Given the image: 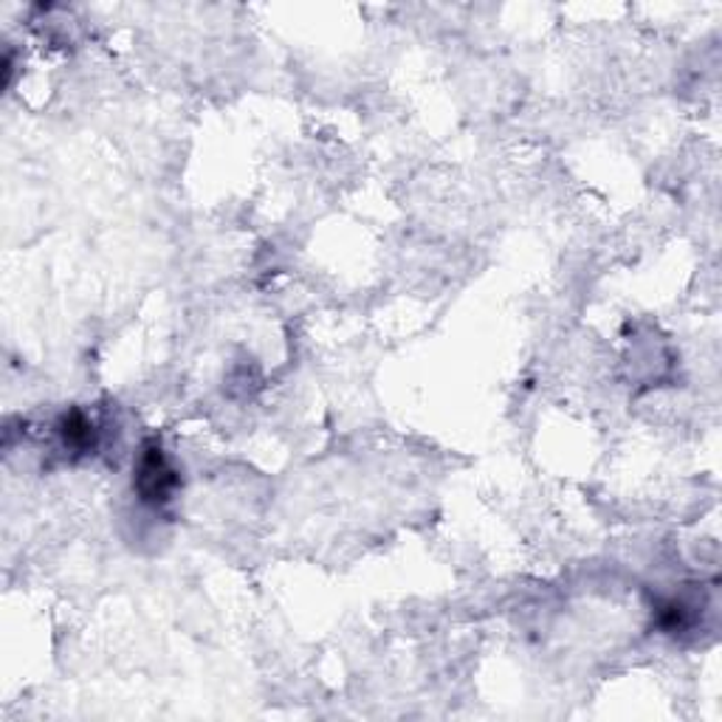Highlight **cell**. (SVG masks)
I'll return each mask as SVG.
<instances>
[{
    "instance_id": "6da1fadb",
    "label": "cell",
    "mask_w": 722,
    "mask_h": 722,
    "mask_svg": "<svg viewBox=\"0 0 722 722\" xmlns=\"http://www.w3.org/2000/svg\"><path fill=\"white\" fill-rule=\"evenodd\" d=\"M175 486H179V475H175L170 457L164 455L159 440H148L142 446L136 466V488L142 500L167 502L173 497Z\"/></svg>"
},
{
    "instance_id": "7a4b0ae2",
    "label": "cell",
    "mask_w": 722,
    "mask_h": 722,
    "mask_svg": "<svg viewBox=\"0 0 722 722\" xmlns=\"http://www.w3.org/2000/svg\"><path fill=\"white\" fill-rule=\"evenodd\" d=\"M60 435L65 449L71 451H91L96 444V426L85 413H69L60 424Z\"/></svg>"
}]
</instances>
